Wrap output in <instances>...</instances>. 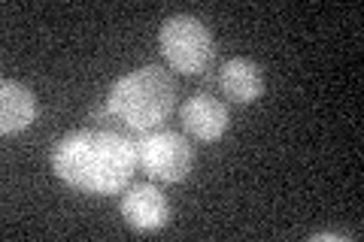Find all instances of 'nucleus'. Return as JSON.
Returning <instances> with one entry per match:
<instances>
[{"label": "nucleus", "instance_id": "nucleus-2", "mask_svg": "<svg viewBox=\"0 0 364 242\" xmlns=\"http://www.w3.org/2000/svg\"><path fill=\"white\" fill-rule=\"evenodd\" d=\"M107 109L116 121H122L134 133L158 131L167 121V115L176 106V85L164 67L146 64L136 70L119 76L109 85Z\"/></svg>", "mask_w": 364, "mask_h": 242}, {"label": "nucleus", "instance_id": "nucleus-9", "mask_svg": "<svg viewBox=\"0 0 364 242\" xmlns=\"http://www.w3.org/2000/svg\"><path fill=\"white\" fill-rule=\"evenodd\" d=\"M322 239H349L346 233H313V242H322Z\"/></svg>", "mask_w": 364, "mask_h": 242}, {"label": "nucleus", "instance_id": "nucleus-4", "mask_svg": "<svg viewBox=\"0 0 364 242\" xmlns=\"http://www.w3.org/2000/svg\"><path fill=\"white\" fill-rule=\"evenodd\" d=\"M136 160H140V170L158 185H179L195 167V148H191L188 136H182L179 131L158 128L140 133Z\"/></svg>", "mask_w": 364, "mask_h": 242}, {"label": "nucleus", "instance_id": "nucleus-7", "mask_svg": "<svg viewBox=\"0 0 364 242\" xmlns=\"http://www.w3.org/2000/svg\"><path fill=\"white\" fill-rule=\"evenodd\" d=\"M219 88L228 100L237 103V106H249V103L261 100V94H264V70H261V64L252 61V57L237 55L231 61L222 64Z\"/></svg>", "mask_w": 364, "mask_h": 242}, {"label": "nucleus", "instance_id": "nucleus-8", "mask_svg": "<svg viewBox=\"0 0 364 242\" xmlns=\"http://www.w3.org/2000/svg\"><path fill=\"white\" fill-rule=\"evenodd\" d=\"M37 115H40V103L28 85L16 82V79L0 82V133L16 136L28 131L37 121Z\"/></svg>", "mask_w": 364, "mask_h": 242}, {"label": "nucleus", "instance_id": "nucleus-5", "mask_svg": "<svg viewBox=\"0 0 364 242\" xmlns=\"http://www.w3.org/2000/svg\"><path fill=\"white\" fill-rule=\"evenodd\" d=\"M119 212L134 233H155V230L167 227L170 221V203L155 182L124 188L119 200Z\"/></svg>", "mask_w": 364, "mask_h": 242}, {"label": "nucleus", "instance_id": "nucleus-3", "mask_svg": "<svg viewBox=\"0 0 364 242\" xmlns=\"http://www.w3.org/2000/svg\"><path fill=\"white\" fill-rule=\"evenodd\" d=\"M158 49L173 73L203 76L215 57V40L200 18L176 13L158 28Z\"/></svg>", "mask_w": 364, "mask_h": 242}, {"label": "nucleus", "instance_id": "nucleus-1", "mask_svg": "<svg viewBox=\"0 0 364 242\" xmlns=\"http://www.w3.org/2000/svg\"><path fill=\"white\" fill-rule=\"evenodd\" d=\"M52 170L64 185L91 197L122 194L140 170L136 143L109 128H79L55 143Z\"/></svg>", "mask_w": 364, "mask_h": 242}, {"label": "nucleus", "instance_id": "nucleus-6", "mask_svg": "<svg viewBox=\"0 0 364 242\" xmlns=\"http://www.w3.org/2000/svg\"><path fill=\"white\" fill-rule=\"evenodd\" d=\"M182 131L200 143H219L231 128V112L210 91H195L182 103Z\"/></svg>", "mask_w": 364, "mask_h": 242}]
</instances>
